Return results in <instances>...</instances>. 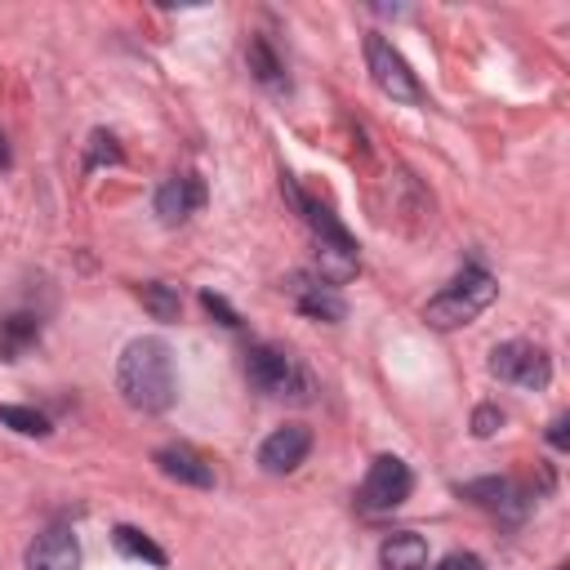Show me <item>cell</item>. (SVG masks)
I'll list each match as a JSON object with an SVG mask.
<instances>
[{"instance_id":"obj_7","label":"cell","mask_w":570,"mask_h":570,"mask_svg":"<svg viewBox=\"0 0 570 570\" xmlns=\"http://www.w3.org/2000/svg\"><path fill=\"white\" fill-rule=\"evenodd\" d=\"M410 490H414V472L405 468V459L379 454V459L370 463L361 490H356V503H361L365 512H392V508H401V503L410 499Z\"/></svg>"},{"instance_id":"obj_25","label":"cell","mask_w":570,"mask_h":570,"mask_svg":"<svg viewBox=\"0 0 570 570\" xmlns=\"http://www.w3.org/2000/svg\"><path fill=\"white\" fill-rule=\"evenodd\" d=\"M0 165H9V151H4V138H0Z\"/></svg>"},{"instance_id":"obj_3","label":"cell","mask_w":570,"mask_h":570,"mask_svg":"<svg viewBox=\"0 0 570 570\" xmlns=\"http://www.w3.org/2000/svg\"><path fill=\"white\" fill-rule=\"evenodd\" d=\"M494 294H499V285H494V276L481 267V263H468L441 294H432L428 298V307H423V316L436 325V330H454V325H468V321H476L490 303H494Z\"/></svg>"},{"instance_id":"obj_18","label":"cell","mask_w":570,"mask_h":570,"mask_svg":"<svg viewBox=\"0 0 570 570\" xmlns=\"http://www.w3.org/2000/svg\"><path fill=\"white\" fill-rule=\"evenodd\" d=\"M111 539H116V548L125 552V557H134V561H147V566H165V548L160 543H151L142 530H134V525H116L111 530Z\"/></svg>"},{"instance_id":"obj_19","label":"cell","mask_w":570,"mask_h":570,"mask_svg":"<svg viewBox=\"0 0 570 570\" xmlns=\"http://www.w3.org/2000/svg\"><path fill=\"white\" fill-rule=\"evenodd\" d=\"M0 428H13L18 436H49V419L31 405H0Z\"/></svg>"},{"instance_id":"obj_4","label":"cell","mask_w":570,"mask_h":570,"mask_svg":"<svg viewBox=\"0 0 570 570\" xmlns=\"http://www.w3.org/2000/svg\"><path fill=\"white\" fill-rule=\"evenodd\" d=\"M245 379L263 396H276V401H312V374L298 365L294 352H285L276 343L245 347Z\"/></svg>"},{"instance_id":"obj_5","label":"cell","mask_w":570,"mask_h":570,"mask_svg":"<svg viewBox=\"0 0 570 570\" xmlns=\"http://www.w3.org/2000/svg\"><path fill=\"white\" fill-rule=\"evenodd\" d=\"M365 67H370V80L379 85V94H387L392 102H423V85L414 80L410 62L401 58V49H392V40H383L379 31L365 36Z\"/></svg>"},{"instance_id":"obj_9","label":"cell","mask_w":570,"mask_h":570,"mask_svg":"<svg viewBox=\"0 0 570 570\" xmlns=\"http://www.w3.org/2000/svg\"><path fill=\"white\" fill-rule=\"evenodd\" d=\"M459 494H463V499H472L476 508H485V512L503 517V521H521V517H525V508H530L525 490H521L517 481H508V476H481V481H463V485H459Z\"/></svg>"},{"instance_id":"obj_2","label":"cell","mask_w":570,"mask_h":570,"mask_svg":"<svg viewBox=\"0 0 570 570\" xmlns=\"http://www.w3.org/2000/svg\"><path fill=\"white\" fill-rule=\"evenodd\" d=\"M285 191H289L294 209L307 218V227H312V236H316V276H321L325 285L352 281V276L361 272V254H356V240L347 236V227H343L325 205H316L307 191H298V183H294L289 174H285Z\"/></svg>"},{"instance_id":"obj_11","label":"cell","mask_w":570,"mask_h":570,"mask_svg":"<svg viewBox=\"0 0 570 570\" xmlns=\"http://www.w3.org/2000/svg\"><path fill=\"white\" fill-rule=\"evenodd\" d=\"M200 205H205V183L196 174H174V178H165L156 187V214L169 227L183 223V218H191Z\"/></svg>"},{"instance_id":"obj_26","label":"cell","mask_w":570,"mask_h":570,"mask_svg":"<svg viewBox=\"0 0 570 570\" xmlns=\"http://www.w3.org/2000/svg\"><path fill=\"white\" fill-rule=\"evenodd\" d=\"M557 570H566V566H557Z\"/></svg>"},{"instance_id":"obj_13","label":"cell","mask_w":570,"mask_h":570,"mask_svg":"<svg viewBox=\"0 0 570 570\" xmlns=\"http://www.w3.org/2000/svg\"><path fill=\"white\" fill-rule=\"evenodd\" d=\"M27 570H80V543L67 525H49L27 548Z\"/></svg>"},{"instance_id":"obj_16","label":"cell","mask_w":570,"mask_h":570,"mask_svg":"<svg viewBox=\"0 0 570 570\" xmlns=\"http://www.w3.org/2000/svg\"><path fill=\"white\" fill-rule=\"evenodd\" d=\"M249 71H254L258 85H267V89H285V67H281V58L272 53V45H267L263 36L249 40Z\"/></svg>"},{"instance_id":"obj_8","label":"cell","mask_w":570,"mask_h":570,"mask_svg":"<svg viewBox=\"0 0 570 570\" xmlns=\"http://www.w3.org/2000/svg\"><path fill=\"white\" fill-rule=\"evenodd\" d=\"M285 289H289L294 307H298L307 321H325V325H338V321L347 316V303H343V298H338V289H334V285H325L321 276L294 272V276L285 281Z\"/></svg>"},{"instance_id":"obj_10","label":"cell","mask_w":570,"mask_h":570,"mask_svg":"<svg viewBox=\"0 0 570 570\" xmlns=\"http://www.w3.org/2000/svg\"><path fill=\"white\" fill-rule=\"evenodd\" d=\"M307 454H312V432H307L303 423H285V428H276V432L258 445V468L272 472V476H285V472H294Z\"/></svg>"},{"instance_id":"obj_15","label":"cell","mask_w":570,"mask_h":570,"mask_svg":"<svg viewBox=\"0 0 570 570\" xmlns=\"http://www.w3.org/2000/svg\"><path fill=\"white\" fill-rule=\"evenodd\" d=\"M36 343H40V316H31V312L0 316V361H18Z\"/></svg>"},{"instance_id":"obj_6","label":"cell","mask_w":570,"mask_h":570,"mask_svg":"<svg viewBox=\"0 0 570 570\" xmlns=\"http://www.w3.org/2000/svg\"><path fill=\"white\" fill-rule=\"evenodd\" d=\"M490 374L503 379V383H517L525 392H543L552 383V361L539 343H525V338H508L490 352Z\"/></svg>"},{"instance_id":"obj_14","label":"cell","mask_w":570,"mask_h":570,"mask_svg":"<svg viewBox=\"0 0 570 570\" xmlns=\"http://www.w3.org/2000/svg\"><path fill=\"white\" fill-rule=\"evenodd\" d=\"M379 566H383V570H423V566H428V543H423V534H414V530L387 534L383 548H379Z\"/></svg>"},{"instance_id":"obj_22","label":"cell","mask_w":570,"mask_h":570,"mask_svg":"<svg viewBox=\"0 0 570 570\" xmlns=\"http://www.w3.org/2000/svg\"><path fill=\"white\" fill-rule=\"evenodd\" d=\"M436 570H485V561L476 552H450L436 561Z\"/></svg>"},{"instance_id":"obj_24","label":"cell","mask_w":570,"mask_h":570,"mask_svg":"<svg viewBox=\"0 0 570 570\" xmlns=\"http://www.w3.org/2000/svg\"><path fill=\"white\" fill-rule=\"evenodd\" d=\"M548 441H552L557 450H566V414H557V419H552V428H548Z\"/></svg>"},{"instance_id":"obj_12","label":"cell","mask_w":570,"mask_h":570,"mask_svg":"<svg viewBox=\"0 0 570 570\" xmlns=\"http://www.w3.org/2000/svg\"><path fill=\"white\" fill-rule=\"evenodd\" d=\"M151 459H156V468H160L169 481H178V485H196V490H209V485H214V463H209L205 454H196L191 445H183V441L160 445Z\"/></svg>"},{"instance_id":"obj_21","label":"cell","mask_w":570,"mask_h":570,"mask_svg":"<svg viewBox=\"0 0 570 570\" xmlns=\"http://www.w3.org/2000/svg\"><path fill=\"white\" fill-rule=\"evenodd\" d=\"M499 423H503V410L499 405H476V414H472V432L476 436H494Z\"/></svg>"},{"instance_id":"obj_23","label":"cell","mask_w":570,"mask_h":570,"mask_svg":"<svg viewBox=\"0 0 570 570\" xmlns=\"http://www.w3.org/2000/svg\"><path fill=\"white\" fill-rule=\"evenodd\" d=\"M200 303H205L214 316H223V325H240V316H236V312H232V307H227L218 294H209V289H205V294H200Z\"/></svg>"},{"instance_id":"obj_1","label":"cell","mask_w":570,"mask_h":570,"mask_svg":"<svg viewBox=\"0 0 570 570\" xmlns=\"http://www.w3.org/2000/svg\"><path fill=\"white\" fill-rule=\"evenodd\" d=\"M116 392L125 396V405L142 410V414H160L174 405L178 396V379H174V352L165 338L142 334L134 338L120 361H116Z\"/></svg>"},{"instance_id":"obj_17","label":"cell","mask_w":570,"mask_h":570,"mask_svg":"<svg viewBox=\"0 0 570 570\" xmlns=\"http://www.w3.org/2000/svg\"><path fill=\"white\" fill-rule=\"evenodd\" d=\"M138 298H142V307H147L156 321H178V312H183L178 289L165 285V281H142V285H138Z\"/></svg>"},{"instance_id":"obj_20","label":"cell","mask_w":570,"mask_h":570,"mask_svg":"<svg viewBox=\"0 0 570 570\" xmlns=\"http://www.w3.org/2000/svg\"><path fill=\"white\" fill-rule=\"evenodd\" d=\"M120 160V147H116V138L111 134H102V129H94L89 134V156H85V169H98V165H116Z\"/></svg>"}]
</instances>
